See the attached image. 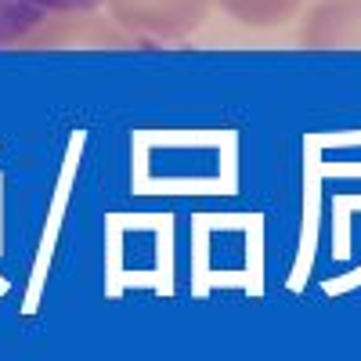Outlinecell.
<instances>
[{
    "label": "cell",
    "instance_id": "cell-1",
    "mask_svg": "<svg viewBox=\"0 0 361 361\" xmlns=\"http://www.w3.org/2000/svg\"><path fill=\"white\" fill-rule=\"evenodd\" d=\"M214 0H102L105 18L134 47H166L195 37Z\"/></svg>",
    "mask_w": 361,
    "mask_h": 361
},
{
    "label": "cell",
    "instance_id": "cell-2",
    "mask_svg": "<svg viewBox=\"0 0 361 361\" xmlns=\"http://www.w3.org/2000/svg\"><path fill=\"white\" fill-rule=\"evenodd\" d=\"M102 11V0H0V47H47L69 15Z\"/></svg>",
    "mask_w": 361,
    "mask_h": 361
},
{
    "label": "cell",
    "instance_id": "cell-3",
    "mask_svg": "<svg viewBox=\"0 0 361 361\" xmlns=\"http://www.w3.org/2000/svg\"><path fill=\"white\" fill-rule=\"evenodd\" d=\"M300 44L314 51L361 47V0H318L300 25Z\"/></svg>",
    "mask_w": 361,
    "mask_h": 361
},
{
    "label": "cell",
    "instance_id": "cell-4",
    "mask_svg": "<svg viewBox=\"0 0 361 361\" xmlns=\"http://www.w3.org/2000/svg\"><path fill=\"white\" fill-rule=\"evenodd\" d=\"M214 4L246 29H279L300 15L304 0H214Z\"/></svg>",
    "mask_w": 361,
    "mask_h": 361
}]
</instances>
